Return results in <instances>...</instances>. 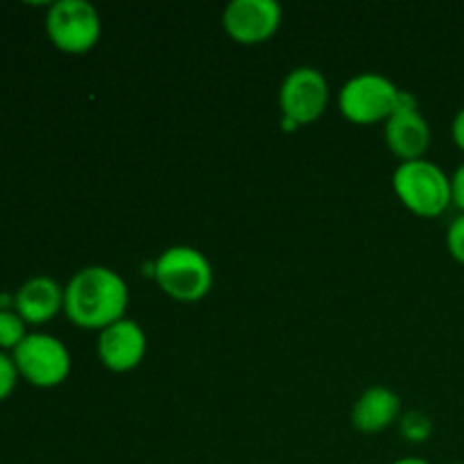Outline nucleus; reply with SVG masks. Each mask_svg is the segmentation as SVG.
<instances>
[{"instance_id": "obj_1", "label": "nucleus", "mask_w": 464, "mask_h": 464, "mask_svg": "<svg viewBox=\"0 0 464 464\" xmlns=\"http://www.w3.org/2000/svg\"><path fill=\"white\" fill-rule=\"evenodd\" d=\"M130 288L116 270L89 266L77 270L63 285V315L84 331H102L127 317Z\"/></svg>"}, {"instance_id": "obj_2", "label": "nucleus", "mask_w": 464, "mask_h": 464, "mask_svg": "<svg viewBox=\"0 0 464 464\" xmlns=\"http://www.w3.org/2000/svg\"><path fill=\"white\" fill-rule=\"evenodd\" d=\"M152 276L161 293L181 304H195L213 288V266L207 254L190 245H172L154 261Z\"/></svg>"}, {"instance_id": "obj_3", "label": "nucleus", "mask_w": 464, "mask_h": 464, "mask_svg": "<svg viewBox=\"0 0 464 464\" xmlns=\"http://www.w3.org/2000/svg\"><path fill=\"white\" fill-rule=\"evenodd\" d=\"M392 188L399 202L417 218H438L453 204L451 177L429 159L399 163Z\"/></svg>"}, {"instance_id": "obj_4", "label": "nucleus", "mask_w": 464, "mask_h": 464, "mask_svg": "<svg viewBox=\"0 0 464 464\" xmlns=\"http://www.w3.org/2000/svg\"><path fill=\"white\" fill-rule=\"evenodd\" d=\"M399 93L401 89L390 77L381 72H361L344 82L338 93V107L353 125H376L392 116Z\"/></svg>"}, {"instance_id": "obj_5", "label": "nucleus", "mask_w": 464, "mask_h": 464, "mask_svg": "<svg viewBox=\"0 0 464 464\" xmlns=\"http://www.w3.org/2000/svg\"><path fill=\"white\" fill-rule=\"evenodd\" d=\"M18 376L32 388L50 390L62 385L71 374V352L59 338L50 334H27V338L12 352Z\"/></svg>"}, {"instance_id": "obj_6", "label": "nucleus", "mask_w": 464, "mask_h": 464, "mask_svg": "<svg viewBox=\"0 0 464 464\" xmlns=\"http://www.w3.org/2000/svg\"><path fill=\"white\" fill-rule=\"evenodd\" d=\"M50 44L66 54H84L98 45L102 21L98 9L86 0H57L45 14Z\"/></svg>"}, {"instance_id": "obj_7", "label": "nucleus", "mask_w": 464, "mask_h": 464, "mask_svg": "<svg viewBox=\"0 0 464 464\" xmlns=\"http://www.w3.org/2000/svg\"><path fill=\"white\" fill-rule=\"evenodd\" d=\"M329 104V82L324 72L313 66H297L284 77L279 86L281 125L293 131L302 125L320 121Z\"/></svg>"}, {"instance_id": "obj_8", "label": "nucleus", "mask_w": 464, "mask_h": 464, "mask_svg": "<svg viewBox=\"0 0 464 464\" xmlns=\"http://www.w3.org/2000/svg\"><path fill=\"white\" fill-rule=\"evenodd\" d=\"M284 9L276 0H231L222 12V27L236 44L258 45L279 32Z\"/></svg>"}, {"instance_id": "obj_9", "label": "nucleus", "mask_w": 464, "mask_h": 464, "mask_svg": "<svg viewBox=\"0 0 464 464\" xmlns=\"http://www.w3.org/2000/svg\"><path fill=\"white\" fill-rule=\"evenodd\" d=\"M385 145L394 157L403 161L426 159L430 145V125L417 109L415 95L401 91L397 109L385 121Z\"/></svg>"}, {"instance_id": "obj_10", "label": "nucleus", "mask_w": 464, "mask_h": 464, "mask_svg": "<svg viewBox=\"0 0 464 464\" xmlns=\"http://www.w3.org/2000/svg\"><path fill=\"white\" fill-rule=\"evenodd\" d=\"M148 335L136 320L122 317L98 334V361L113 374H127L143 362Z\"/></svg>"}, {"instance_id": "obj_11", "label": "nucleus", "mask_w": 464, "mask_h": 464, "mask_svg": "<svg viewBox=\"0 0 464 464\" xmlns=\"http://www.w3.org/2000/svg\"><path fill=\"white\" fill-rule=\"evenodd\" d=\"M14 311L27 326H41L54 320L63 311V285L53 276H32L14 293Z\"/></svg>"}, {"instance_id": "obj_12", "label": "nucleus", "mask_w": 464, "mask_h": 464, "mask_svg": "<svg viewBox=\"0 0 464 464\" xmlns=\"http://www.w3.org/2000/svg\"><path fill=\"white\" fill-rule=\"evenodd\" d=\"M401 417V399L394 390L374 385L356 399L352 424L362 435H379Z\"/></svg>"}, {"instance_id": "obj_13", "label": "nucleus", "mask_w": 464, "mask_h": 464, "mask_svg": "<svg viewBox=\"0 0 464 464\" xmlns=\"http://www.w3.org/2000/svg\"><path fill=\"white\" fill-rule=\"evenodd\" d=\"M27 338V324L16 311H0V352L12 353Z\"/></svg>"}, {"instance_id": "obj_14", "label": "nucleus", "mask_w": 464, "mask_h": 464, "mask_svg": "<svg viewBox=\"0 0 464 464\" xmlns=\"http://www.w3.org/2000/svg\"><path fill=\"white\" fill-rule=\"evenodd\" d=\"M430 430H433V424L424 412H411V415L403 417L401 433L406 435L408 442H424V440H429Z\"/></svg>"}, {"instance_id": "obj_15", "label": "nucleus", "mask_w": 464, "mask_h": 464, "mask_svg": "<svg viewBox=\"0 0 464 464\" xmlns=\"http://www.w3.org/2000/svg\"><path fill=\"white\" fill-rule=\"evenodd\" d=\"M18 370H16V362H14L12 353L7 352H0V403L7 401L9 397L14 394L18 383Z\"/></svg>"}, {"instance_id": "obj_16", "label": "nucleus", "mask_w": 464, "mask_h": 464, "mask_svg": "<svg viewBox=\"0 0 464 464\" xmlns=\"http://www.w3.org/2000/svg\"><path fill=\"white\" fill-rule=\"evenodd\" d=\"M447 249L453 261L464 266V213H458L447 229Z\"/></svg>"}, {"instance_id": "obj_17", "label": "nucleus", "mask_w": 464, "mask_h": 464, "mask_svg": "<svg viewBox=\"0 0 464 464\" xmlns=\"http://www.w3.org/2000/svg\"><path fill=\"white\" fill-rule=\"evenodd\" d=\"M451 193H453V207H458L460 208V213H464V161L451 175Z\"/></svg>"}, {"instance_id": "obj_18", "label": "nucleus", "mask_w": 464, "mask_h": 464, "mask_svg": "<svg viewBox=\"0 0 464 464\" xmlns=\"http://www.w3.org/2000/svg\"><path fill=\"white\" fill-rule=\"evenodd\" d=\"M451 139H453V143L458 145V150H462L464 152V107L456 113V116H453Z\"/></svg>"}, {"instance_id": "obj_19", "label": "nucleus", "mask_w": 464, "mask_h": 464, "mask_svg": "<svg viewBox=\"0 0 464 464\" xmlns=\"http://www.w3.org/2000/svg\"><path fill=\"white\" fill-rule=\"evenodd\" d=\"M392 464H430V462L424 460V458L411 456V458H401V460H394Z\"/></svg>"}, {"instance_id": "obj_20", "label": "nucleus", "mask_w": 464, "mask_h": 464, "mask_svg": "<svg viewBox=\"0 0 464 464\" xmlns=\"http://www.w3.org/2000/svg\"><path fill=\"white\" fill-rule=\"evenodd\" d=\"M453 464H462V462H453Z\"/></svg>"}]
</instances>
